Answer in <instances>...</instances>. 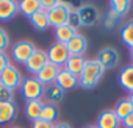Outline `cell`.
Instances as JSON below:
<instances>
[{
  "instance_id": "1",
  "label": "cell",
  "mask_w": 133,
  "mask_h": 128,
  "mask_svg": "<svg viewBox=\"0 0 133 128\" xmlns=\"http://www.w3.org/2000/svg\"><path fill=\"white\" fill-rule=\"evenodd\" d=\"M103 74H105V67L96 58L94 59H86L85 69L78 77V84L85 89H92L100 83Z\"/></svg>"
},
{
  "instance_id": "36",
  "label": "cell",
  "mask_w": 133,
  "mask_h": 128,
  "mask_svg": "<svg viewBox=\"0 0 133 128\" xmlns=\"http://www.w3.org/2000/svg\"><path fill=\"white\" fill-rule=\"evenodd\" d=\"M130 59H131V64H133V48H130Z\"/></svg>"
},
{
  "instance_id": "5",
  "label": "cell",
  "mask_w": 133,
  "mask_h": 128,
  "mask_svg": "<svg viewBox=\"0 0 133 128\" xmlns=\"http://www.w3.org/2000/svg\"><path fill=\"white\" fill-rule=\"evenodd\" d=\"M47 56H49V62L55 64V66H58V67H61V66L64 67V64L68 62L71 53H69L68 45H66V44H61V42H56V41H55V42L49 47Z\"/></svg>"
},
{
  "instance_id": "8",
  "label": "cell",
  "mask_w": 133,
  "mask_h": 128,
  "mask_svg": "<svg viewBox=\"0 0 133 128\" xmlns=\"http://www.w3.org/2000/svg\"><path fill=\"white\" fill-rule=\"evenodd\" d=\"M96 59L102 64V66L105 67V70H107V69H113V67L117 66L119 61H121V56H119V52L116 48H113V47H103V48L99 50Z\"/></svg>"
},
{
  "instance_id": "32",
  "label": "cell",
  "mask_w": 133,
  "mask_h": 128,
  "mask_svg": "<svg viewBox=\"0 0 133 128\" xmlns=\"http://www.w3.org/2000/svg\"><path fill=\"white\" fill-rule=\"evenodd\" d=\"M53 125H55V123H50V122H45V120H42V119H38V120L33 122L31 128H53Z\"/></svg>"
},
{
  "instance_id": "2",
  "label": "cell",
  "mask_w": 133,
  "mask_h": 128,
  "mask_svg": "<svg viewBox=\"0 0 133 128\" xmlns=\"http://www.w3.org/2000/svg\"><path fill=\"white\" fill-rule=\"evenodd\" d=\"M72 10H74V5H72V3L63 2V0H56V5H55L50 11H47L50 27L56 28V27L66 25V24H68L69 13H71Z\"/></svg>"
},
{
  "instance_id": "20",
  "label": "cell",
  "mask_w": 133,
  "mask_h": 128,
  "mask_svg": "<svg viewBox=\"0 0 133 128\" xmlns=\"http://www.w3.org/2000/svg\"><path fill=\"white\" fill-rule=\"evenodd\" d=\"M119 84L125 89V91H128L130 94L133 92V64L131 66H127V67H124L121 72H119Z\"/></svg>"
},
{
  "instance_id": "22",
  "label": "cell",
  "mask_w": 133,
  "mask_h": 128,
  "mask_svg": "<svg viewBox=\"0 0 133 128\" xmlns=\"http://www.w3.org/2000/svg\"><path fill=\"white\" fill-rule=\"evenodd\" d=\"M39 10H41L39 0H22V2H19V11L28 19Z\"/></svg>"
},
{
  "instance_id": "26",
  "label": "cell",
  "mask_w": 133,
  "mask_h": 128,
  "mask_svg": "<svg viewBox=\"0 0 133 128\" xmlns=\"http://www.w3.org/2000/svg\"><path fill=\"white\" fill-rule=\"evenodd\" d=\"M45 97L49 100V103H58L64 98V91L61 88H58L56 84H52V86H47L45 89Z\"/></svg>"
},
{
  "instance_id": "11",
  "label": "cell",
  "mask_w": 133,
  "mask_h": 128,
  "mask_svg": "<svg viewBox=\"0 0 133 128\" xmlns=\"http://www.w3.org/2000/svg\"><path fill=\"white\" fill-rule=\"evenodd\" d=\"M55 84H56L58 88H61L64 92H66V91H71V89H74V88L78 86V77L72 75L69 70H66L64 67H61L59 72H58V75H56Z\"/></svg>"
},
{
  "instance_id": "25",
  "label": "cell",
  "mask_w": 133,
  "mask_h": 128,
  "mask_svg": "<svg viewBox=\"0 0 133 128\" xmlns=\"http://www.w3.org/2000/svg\"><path fill=\"white\" fill-rule=\"evenodd\" d=\"M130 6H131V2L130 0H113L110 2V10L114 11L117 16H125L128 11H130Z\"/></svg>"
},
{
  "instance_id": "9",
  "label": "cell",
  "mask_w": 133,
  "mask_h": 128,
  "mask_svg": "<svg viewBox=\"0 0 133 128\" xmlns=\"http://www.w3.org/2000/svg\"><path fill=\"white\" fill-rule=\"evenodd\" d=\"M49 62V56H47V52L41 50V48H36L33 52V55L28 58V61L25 62V67L30 74H33L35 77L38 75V72Z\"/></svg>"
},
{
  "instance_id": "24",
  "label": "cell",
  "mask_w": 133,
  "mask_h": 128,
  "mask_svg": "<svg viewBox=\"0 0 133 128\" xmlns=\"http://www.w3.org/2000/svg\"><path fill=\"white\" fill-rule=\"evenodd\" d=\"M58 116H59V112H58L56 105H53V103H44V108H42V112H41V119L42 120L50 122V123H56Z\"/></svg>"
},
{
  "instance_id": "37",
  "label": "cell",
  "mask_w": 133,
  "mask_h": 128,
  "mask_svg": "<svg viewBox=\"0 0 133 128\" xmlns=\"http://www.w3.org/2000/svg\"><path fill=\"white\" fill-rule=\"evenodd\" d=\"M83 128H97L96 125H86V126H83Z\"/></svg>"
},
{
  "instance_id": "10",
  "label": "cell",
  "mask_w": 133,
  "mask_h": 128,
  "mask_svg": "<svg viewBox=\"0 0 133 128\" xmlns=\"http://www.w3.org/2000/svg\"><path fill=\"white\" fill-rule=\"evenodd\" d=\"M122 122L121 119L116 116L114 109H103L99 116H97V128H121Z\"/></svg>"
},
{
  "instance_id": "21",
  "label": "cell",
  "mask_w": 133,
  "mask_h": 128,
  "mask_svg": "<svg viewBox=\"0 0 133 128\" xmlns=\"http://www.w3.org/2000/svg\"><path fill=\"white\" fill-rule=\"evenodd\" d=\"M113 109H114L116 116H117V117L121 119V122H122L127 116H130V114L133 112V105H131L130 98L125 97V98H121V100L116 103V106H114Z\"/></svg>"
},
{
  "instance_id": "12",
  "label": "cell",
  "mask_w": 133,
  "mask_h": 128,
  "mask_svg": "<svg viewBox=\"0 0 133 128\" xmlns=\"http://www.w3.org/2000/svg\"><path fill=\"white\" fill-rule=\"evenodd\" d=\"M59 69H61V67L55 66V64L47 62L45 66L38 72L36 78H38V80L45 86V88H47V86H52V84H55V80H56V75H58Z\"/></svg>"
},
{
  "instance_id": "18",
  "label": "cell",
  "mask_w": 133,
  "mask_h": 128,
  "mask_svg": "<svg viewBox=\"0 0 133 128\" xmlns=\"http://www.w3.org/2000/svg\"><path fill=\"white\" fill-rule=\"evenodd\" d=\"M42 108H44V102L42 100H30V102L25 103V116L30 120L35 122V120L41 119Z\"/></svg>"
},
{
  "instance_id": "30",
  "label": "cell",
  "mask_w": 133,
  "mask_h": 128,
  "mask_svg": "<svg viewBox=\"0 0 133 128\" xmlns=\"http://www.w3.org/2000/svg\"><path fill=\"white\" fill-rule=\"evenodd\" d=\"M68 25H69V27H72V28H75V30H77L78 27H82V25H80V17H78V14H77V10H75V8L69 13Z\"/></svg>"
},
{
  "instance_id": "35",
  "label": "cell",
  "mask_w": 133,
  "mask_h": 128,
  "mask_svg": "<svg viewBox=\"0 0 133 128\" xmlns=\"http://www.w3.org/2000/svg\"><path fill=\"white\" fill-rule=\"evenodd\" d=\"M53 128H71V125L66 123V122H56V123L53 125Z\"/></svg>"
},
{
  "instance_id": "19",
  "label": "cell",
  "mask_w": 133,
  "mask_h": 128,
  "mask_svg": "<svg viewBox=\"0 0 133 128\" xmlns=\"http://www.w3.org/2000/svg\"><path fill=\"white\" fill-rule=\"evenodd\" d=\"M75 34H77V30L69 27L68 24L55 28V39H56V42H61V44H68Z\"/></svg>"
},
{
  "instance_id": "29",
  "label": "cell",
  "mask_w": 133,
  "mask_h": 128,
  "mask_svg": "<svg viewBox=\"0 0 133 128\" xmlns=\"http://www.w3.org/2000/svg\"><path fill=\"white\" fill-rule=\"evenodd\" d=\"M0 102H14V91L0 83Z\"/></svg>"
},
{
  "instance_id": "3",
  "label": "cell",
  "mask_w": 133,
  "mask_h": 128,
  "mask_svg": "<svg viewBox=\"0 0 133 128\" xmlns=\"http://www.w3.org/2000/svg\"><path fill=\"white\" fill-rule=\"evenodd\" d=\"M19 89L22 91V97L27 102H30V100H41L45 95L47 88L36 77H27V78H24Z\"/></svg>"
},
{
  "instance_id": "15",
  "label": "cell",
  "mask_w": 133,
  "mask_h": 128,
  "mask_svg": "<svg viewBox=\"0 0 133 128\" xmlns=\"http://www.w3.org/2000/svg\"><path fill=\"white\" fill-rule=\"evenodd\" d=\"M19 13V2L14 0H0V20H10Z\"/></svg>"
},
{
  "instance_id": "17",
  "label": "cell",
  "mask_w": 133,
  "mask_h": 128,
  "mask_svg": "<svg viewBox=\"0 0 133 128\" xmlns=\"http://www.w3.org/2000/svg\"><path fill=\"white\" fill-rule=\"evenodd\" d=\"M30 24L33 25V28L35 30H39V31H44V30H47L49 27H50V24H49V14H47V11H44V10H39V11H36L31 17H30Z\"/></svg>"
},
{
  "instance_id": "33",
  "label": "cell",
  "mask_w": 133,
  "mask_h": 128,
  "mask_svg": "<svg viewBox=\"0 0 133 128\" xmlns=\"http://www.w3.org/2000/svg\"><path fill=\"white\" fill-rule=\"evenodd\" d=\"M39 5H41V10L50 11V10L56 5V0H39Z\"/></svg>"
},
{
  "instance_id": "7",
  "label": "cell",
  "mask_w": 133,
  "mask_h": 128,
  "mask_svg": "<svg viewBox=\"0 0 133 128\" xmlns=\"http://www.w3.org/2000/svg\"><path fill=\"white\" fill-rule=\"evenodd\" d=\"M77 14L80 17V25L82 27H94L100 22V14L99 10L94 5H82L77 8Z\"/></svg>"
},
{
  "instance_id": "28",
  "label": "cell",
  "mask_w": 133,
  "mask_h": 128,
  "mask_svg": "<svg viewBox=\"0 0 133 128\" xmlns=\"http://www.w3.org/2000/svg\"><path fill=\"white\" fill-rule=\"evenodd\" d=\"M11 45V39L10 34L5 28H0V52H6Z\"/></svg>"
},
{
  "instance_id": "38",
  "label": "cell",
  "mask_w": 133,
  "mask_h": 128,
  "mask_svg": "<svg viewBox=\"0 0 133 128\" xmlns=\"http://www.w3.org/2000/svg\"><path fill=\"white\" fill-rule=\"evenodd\" d=\"M128 98H130V102H131V105H133V92H131V94L128 95Z\"/></svg>"
},
{
  "instance_id": "27",
  "label": "cell",
  "mask_w": 133,
  "mask_h": 128,
  "mask_svg": "<svg viewBox=\"0 0 133 128\" xmlns=\"http://www.w3.org/2000/svg\"><path fill=\"white\" fill-rule=\"evenodd\" d=\"M121 16H117L114 11H108L105 16H103V19H102V24H103V28L105 30H113V28H116L119 24H121Z\"/></svg>"
},
{
  "instance_id": "31",
  "label": "cell",
  "mask_w": 133,
  "mask_h": 128,
  "mask_svg": "<svg viewBox=\"0 0 133 128\" xmlns=\"http://www.w3.org/2000/svg\"><path fill=\"white\" fill-rule=\"evenodd\" d=\"M10 64H11V58H10L5 52H0V74L6 69Z\"/></svg>"
},
{
  "instance_id": "6",
  "label": "cell",
  "mask_w": 133,
  "mask_h": 128,
  "mask_svg": "<svg viewBox=\"0 0 133 128\" xmlns=\"http://www.w3.org/2000/svg\"><path fill=\"white\" fill-rule=\"evenodd\" d=\"M22 81H24L22 72L16 66H13V64H10V66L0 74V83H2L3 86H6L8 89H11V91L19 89Z\"/></svg>"
},
{
  "instance_id": "13",
  "label": "cell",
  "mask_w": 133,
  "mask_h": 128,
  "mask_svg": "<svg viewBox=\"0 0 133 128\" xmlns=\"http://www.w3.org/2000/svg\"><path fill=\"white\" fill-rule=\"evenodd\" d=\"M66 45H68V50H69L71 56H83V53L88 50V41L78 31H77V34L68 44H66Z\"/></svg>"
},
{
  "instance_id": "14",
  "label": "cell",
  "mask_w": 133,
  "mask_h": 128,
  "mask_svg": "<svg viewBox=\"0 0 133 128\" xmlns=\"http://www.w3.org/2000/svg\"><path fill=\"white\" fill-rule=\"evenodd\" d=\"M17 117V106L14 102H0V125L11 123Z\"/></svg>"
},
{
  "instance_id": "23",
  "label": "cell",
  "mask_w": 133,
  "mask_h": 128,
  "mask_svg": "<svg viewBox=\"0 0 133 128\" xmlns=\"http://www.w3.org/2000/svg\"><path fill=\"white\" fill-rule=\"evenodd\" d=\"M121 41L128 47L133 48V19L127 20L121 28Z\"/></svg>"
},
{
  "instance_id": "16",
  "label": "cell",
  "mask_w": 133,
  "mask_h": 128,
  "mask_svg": "<svg viewBox=\"0 0 133 128\" xmlns=\"http://www.w3.org/2000/svg\"><path fill=\"white\" fill-rule=\"evenodd\" d=\"M85 64H86V58L85 56H69L68 62L64 64V69L69 70L75 77H80V74L85 69Z\"/></svg>"
},
{
  "instance_id": "34",
  "label": "cell",
  "mask_w": 133,
  "mask_h": 128,
  "mask_svg": "<svg viewBox=\"0 0 133 128\" xmlns=\"http://www.w3.org/2000/svg\"><path fill=\"white\" fill-rule=\"evenodd\" d=\"M122 125H124V128H133V112L122 120Z\"/></svg>"
},
{
  "instance_id": "4",
  "label": "cell",
  "mask_w": 133,
  "mask_h": 128,
  "mask_svg": "<svg viewBox=\"0 0 133 128\" xmlns=\"http://www.w3.org/2000/svg\"><path fill=\"white\" fill-rule=\"evenodd\" d=\"M36 50V45L28 41V39H22V41H17L14 45H13V50H11V56L14 59V62L17 64H25L28 61V58L33 55V52Z\"/></svg>"
}]
</instances>
